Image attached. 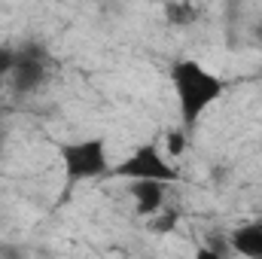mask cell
Masks as SVG:
<instances>
[{
    "instance_id": "obj_1",
    "label": "cell",
    "mask_w": 262,
    "mask_h": 259,
    "mask_svg": "<svg viewBox=\"0 0 262 259\" xmlns=\"http://www.w3.org/2000/svg\"><path fill=\"white\" fill-rule=\"evenodd\" d=\"M171 82H174L177 104H180V116H183V125L186 128H192L198 122V116L216 98H223V92H226V82L216 73H210L204 64L192 61V58L177 61V64L171 67Z\"/></svg>"
},
{
    "instance_id": "obj_2",
    "label": "cell",
    "mask_w": 262,
    "mask_h": 259,
    "mask_svg": "<svg viewBox=\"0 0 262 259\" xmlns=\"http://www.w3.org/2000/svg\"><path fill=\"white\" fill-rule=\"evenodd\" d=\"M61 162H64L67 183H79V180H95V177L113 174V165L107 159V143L101 137L64 143L61 146Z\"/></svg>"
},
{
    "instance_id": "obj_3",
    "label": "cell",
    "mask_w": 262,
    "mask_h": 259,
    "mask_svg": "<svg viewBox=\"0 0 262 259\" xmlns=\"http://www.w3.org/2000/svg\"><path fill=\"white\" fill-rule=\"evenodd\" d=\"M113 177H125L131 183L137 180H152V183H177L180 180V171L152 146V143H143L131 153L128 159H122L116 168H113Z\"/></svg>"
},
{
    "instance_id": "obj_4",
    "label": "cell",
    "mask_w": 262,
    "mask_h": 259,
    "mask_svg": "<svg viewBox=\"0 0 262 259\" xmlns=\"http://www.w3.org/2000/svg\"><path fill=\"white\" fill-rule=\"evenodd\" d=\"M9 79H12V89L21 95L37 92L46 82V49L43 46H25L15 55V67H12Z\"/></svg>"
},
{
    "instance_id": "obj_5",
    "label": "cell",
    "mask_w": 262,
    "mask_h": 259,
    "mask_svg": "<svg viewBox=\"0 0 262 259\" xmlns=\"http://www.w3.org/2000/svg\"><path fill=\"white\" fill-rule=\"evenodd\" d=\"M131 198H134V204L143 217H156L165 207V183L137 180V183H131Z\"/></svg>"
},
{
    "instance_id": "obj_6",
    "label": "cell",
    "mask_w": 262,
    "mask_h": 259,
    "mask_svg": "<svg viewBox=\"0 0 262 259\" xmlns=\"http://www.w3.org/2000/svg\"><path fill=\"white\" fill-rule=\"evenodd\" d=\"M232 250L241 253L247 259H262V223H247V226H238L232 235Z\"/></svg>"
},
{
    "instance_id": "obj_7",
    "label": "cell",
    "mask_w": 262,
    "mask_h": 259,
    "mask_svg": "<svg viewBox=\"0 0 262 259\" xmlns=\"http://www.w3.org/2000/svg\"><path fill=\"white\" fill-rule=\"evenodd\" d=\"M198 12H201V9H198L195 3H189V0H180V3H168V6H165V18H168V25H180V28L195 25Z\"/></svg>"
},
{
    "instance_id": "obj_8",
    "label": "cell",
    "mask_w": 262,
    "mask_h": 259,
    "mask_svg": "<svg viewBox=\"0 0 262 259\" xmlns=\"http://www.w3.org/2000/svg\"><path fill=\"white\" fill-rule=\"evenodd\" d=\"M177 226V217L174 213H156L152 220H149V232H156V235H165V232H171Z\"/></svg>"
},
{
    "instance_id": "obj_9",
    "label": "cell",
    "mask_w": 262,
    "mask_h": 259,
    "mask_svg": "<svg viewBox=\"0 0 262 259\" xmlns=\"http://www.w3.org/2000/svg\"><path fill=\"white\" fill-rule=\"evenodd\" d=\"M168 153L171 156H183L186 153V131H180V128L168 131Z\"/></svg>"
},
{
    "instance_id": "obj_10",
    "label": "cell",
    "mask_w": 262,
    "mask_h": 259,
    "mask_svg": "<svg viewBox=\"0 0 262 259\" xmlns=\"http://www.w3.org/2000/svg\"><path fill=\"white\" fill-rule=\"evenodd\" d=\"M15 49H9V46H0V76H6V73H12V67H15Z\"/></svg>"
},
{
    "instance_id": "obj_11",
    "label": "cell",
    "mask_w": 262,
    "mask_h": 259,
    "mask_svg": "<svg viewBox=\"0 0 262 259\" xmlns=\"http://www.w3.org/2000/svg\"><path fill=\"white\" fill-rule=\"evenodd\" d=\"M192 259H226L220 250H210V247H201V250H195V256Z\"/></svg>"
},
{
    "instance_id": "obj_12",
    "label": "cell",
    "mask_w": 262,
    "mask_h": 259,
    "mask_svg": "<svg viewBox=\"0 0 262 259\" xmlns=\"http://www.w3.org/2000/svg\"><path fill=\"white\" fill-rule=\"evenodd\" d=\"M256 37H259V40H262V25H259V28H256Z\"/></svg>"
}]
</instances>
